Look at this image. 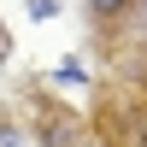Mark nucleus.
Instances as JSON below:
<instances>
[{
    "instance_id": "1",
    "label": "nucleus",
    "mask_w": 147,
    "mask_h": 147,
    "mask_svg": "<svg viewBox=\"0 0 147 147\" xmlns=\"http://www.w3.org/2000/svg\"><path fill=\"white\" fill-rule=\"evenodd\" d=\"M88 12L94 18H112V12H124V0H88Z\"/></svg>"
},
{
    "instance_id": "2",
    "label": "nucleus",
    "mask_w": 147,
    "mask_h": 147,
    "mask_svg": "<svg viewBox=\"0 0 147 147\" xmlns=\"http://www.w3.org/2000/svg\"><path fill=\"white\" fill-rule=\"evenodd\" d=\"M0 147H24V136H18V129H6V124H0Z\"/></svg>"
}]
</instances>
